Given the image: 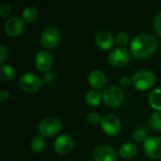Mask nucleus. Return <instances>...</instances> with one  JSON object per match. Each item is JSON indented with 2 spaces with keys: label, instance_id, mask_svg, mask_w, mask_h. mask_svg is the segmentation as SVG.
Instances as JSON below:
<instances>
[{
  "label": "nucleus",
  "instance_id": "f257e3e1",
  "mask_svg": "<svg viewBox=\"0 0 161 161\" xmlns=\"http://www.w3.org/2000/svg\"><path fill=\"white\" fill-rule=\"evenodd\" d=\"M158 47L156 36L149 33H142L135 36L130 42V53L136 58H148L155 53Z\"/></svg>",
  "mask_w": 161,
  "mask_h": 161
},
{
  "label": "nucleus",
  "instance_id": "f3484780",
  "mask_svg": "<svg viewBox=\"0 0 161 161\" xmlns=\"http://www.w3.org/2000/svg\"><path fill=\"white\" fill-rule=\"evenodd\" d=\"M103 99L102 94L100 93V92L98 90L92 89L87 92V93L85 94V101L89 106L92 107H95L98 104H100L101 100Z\"/></svg>",
  "mask_w": 161,
  "mask_h": 161
},
{
  "label": "nucleus",
  "instance_id": "aec40b11",
  "mask_svg": "<svg viewBox=\"0 0 161 161\" xmlns=\"http://www.w3.org/2000/svg\"><path fill=\"white\" fill-rule=\"evenodd\" d=\"M15 75V70L10 65H1L0 67V78L4 81L11 80Z\"/></svg>",
  "mask_w": 161,
  "mask_h": 161
},
{
  "label": "nucleus",
  "instance_id": "f8f14e48",
  "mask_svg": "<svg viewBox=\"0 0 161 161\" xmlns=\"http://www.w3.org/2000/svg\"><path fill=\"white\" fill-rule=\"evenodd\" d=\"M25 28V21L20 17H11L5 23L4 29L7 35L10 37L19 36Z\"/></svg>",
  "mask_w": 161,
  "mask_h": 161
},
{
  "label": "nucleus",
  "instance_id": "c756f323",
  "mask_svg": "<svg viewBox=\"0 0 161 161\" xmlns=\"http://www.w3.org/2000/svg\"><path fill=\"white\" fill-rule=\"evenodd\" d=\"M8 97H9V92H8V91H7V90H2L1 92H0V101H1V102H4V101L8 100Z\"/></svg>",
  "mask_w": 161,
  "mask_h": 161
},
{
  "label": "nucleus",
  "instance_id": "4be33fe9",
  "mask_svg": "<svg viewBox=\"0 0 161 161\" xmlns=\"http://www.w3.org/2000/svg\"><path fill=\"white\" fill-rule=\"evenodd\" d=\"M150 125L157 131H161V111H154L149 116Z\"/></svg>",
  "mask_w": 161,
  "mask_h": 161
},
{
  "label": "nucleus",
  "instance_id": "20e7f679",
  "mask_svg": "<svg viewBox=\"0 0 161 161\" xmlns=\"http://www.w3.org/2000/svg\"><path fill=\"white\" fill-rule=\"evenodd\" d=\"M102 96L106 105L110 108H117L122 105L125 99V92L119 87L110 86L104 90Z\"/></svg>",
  "mask_w": 161,
  "mask_h": 161
},
{
  "label": "nucleus",
  "instance_id": "7ed1b4c3",
  "mask_svg": "<svg viewBox=\"0 0 161 161\" xmlns=\"http://www.w3.org/2000/svg\"><path fill=\"white\" fill-rule=\"evenodd\" d=\"M61 39L60 30L55 25H49L43 29L41 35V43L45 49L57 47Z\"/></svg>",
  "mask_w": 161,
  "mask_h": 161
},
{
  "label": "nucleus",
  "instance_id": "6ab92c4d",
  "mask_svg": "<svg viewBox=\"0 0 161 161\" xmlns=\"http://www.w3.org/2000/svg\"><path fill=\"white\" fill-rule=\"evenodd\" d=\"M149 104L158 111L161 110V89H155L151 92L149 94Z\"/></svg>",
  "mask_w": 161,
  "mask_h": 161
},
{
  "label": "nucleus",
  "instance_id": "f03ea898",
  "mask_svg": "<svg viewBox=\"0 0 161 161\" xmlns=\"http://www.w3.org/2000/svg\"><path fill=\"white\" fill-rule=\"evenodd\" d=\"M156 75L146 69H142L137 71L132 76V84L134 87L140 91H146L151 89L156 83Z\"/></svg>",
  "mask_w": 161,
  "mask_h": 161
},
{
  "label": "nucleus",
  "instance_id": "423d86ee",
  "mask_svg": "<svg viewBox=\"0 0 161 161\" xmlns=\"http://www.w3.org/2000/svg\"><path fill=\"white\" fill-rule=\"evenodd\" d=\"M42 78L33 73H25L22 75L19 78L20 87L26 92H35L42 87Z\"/></svg>",
  "mask_w": 161,
  "mask_h": 161
},
{
  "label": "nucleus",
  "instance_id": "1a4fd4ad",
  "mask_svg": "<svg viewBox=\"0 0 161 161\" xmlns=\"http://www.w3.org/2000/svg\"><path fill=\"white\" fill-rule=\"evenodd\" d=\"M130 59V53L125 47H117L108 55V61L112 66L120 67L126 64Z\"/></svg>",
  "mask_w": 161,
  "mask_h": 161
},
{
  "label": "nucleus",
  "instance_id": "a878e982",
  "mask_svg": "<svg viewBox=\"0 0 161 161\" xmlns=\"http://www.w3.org/2000/svg\"><path fill=\"white\" fill-rule=\"evenodd\" d=\"M11 11H12V8H11V6L8 3L5 2V3H2L0 5V15L2 17L8 16L11 13Z\"/></svg>",
  "mask_w": 161,
  "mask_h": 161
},
{
  "label": "nucleus",
  "instance_id": "a211bd4d",
  "mask_svg": "<svg viewBox=\"0 0 161 161\" xmlns=\"http://www.w3.org/2000/svg\"><path fill=\"white\" fill-rule=\"evenodd\" d=\"M39 11L36 7L34 6H28L25 8L22 11V19L25 23H32L34 22L38 17Z\"/></svg>",
  "mask_w": 161,
  "mask_h": 161
},
{
  "label": "nucleus",
  "instance_id": "39448f33",
  "mask_svg": "<svg viewBox=\"0 0 161 161\" xmlns=\"http://www.w3.org/2000/svg\"><path fill=\"white\" fill-rule=\"evenodd\" d=\"M61 128V122L56 117H47L39 124V132L42 137H53Z\"/></svg>",
  "mask_w": 161,
  "mask_h": 161
},
{
  "label": "nucleus",
  "instance_id": "dca6fc26",
  "mask_svg": "<svg viewBox=\"0 0 161 161\" xmlns=\"http://www.w3.org/2000/svg\"><path fill=\"white\" fill-rule=\"evenodd\" d=\"M138 153V146L133 142H125L119 149V155L123 158H131Z\"/></svg>",
  "mask_w": 161,
  "mask_h": 161
},
{
  "label": "nucleus",
  "instance_id": "ddd939ff",
  "mask_svg": "<svg viewBox=\"0 0 161 161\" xmlns=\"http://www.w3.org/2000/svg\"><path fill=\"white\" fill-rule=\"evenodd\" d=\"M35 65L40 71H48L53 65V56L47 50L40 51L35 57Z\"/></svg>",
  "mask_w": 161,
  "mask_h": 161
},
{
  "label": "nucleus",
  "instance_id": "5701e85b",
  "mask_svg": "<svg viewBox=\"0 0 161 161\" xmlns=\"http://www.w3.org/2000/svg\"><path fill=\"white\" fill-rule=\"evenodd\" d=\"M129 42V35L125 31H121L116 37V42L119 47H125Z\"/></svg>",
  "mask_w": 161,
  "mask_h": 161
},
{
  "label": "nucleus",
  "instance_id": "6e6552de",
  "mask_svg": "<svg viewBox=\"0 0 161 161\" xmlns=\"http://www.w3.org/2000/svg\"><path fill=\"white\" fill-rule=\"evenodd\" d=\"M92 158L94 161H116L117 153L111 146L100 144L93 149Z\"/></svg>",
  "mask_w": 161,
  "mask_h": 161
},
{
  "label": "nucleus",
  "instance_id": "c85d7f7f",
  "mask_svg": "<svg viewBox=\"0 0 161 161\" xmlns=\"http://www.w3.org/2000/svg\"><path fill=\"white\" fill-rule=\"evenodd\" d=\"M131 84H132V78H130V77H128V76H123V77L120 79V85H121L122 87L127 88V87H129Z\"/></svg>",
  "mask_w": 161,
  "mask_h": 161
},
{
  "label": "nucleus",
  "instance_id": "cd10ccee",
  "mask_svg": "<svg viewBox=\"0 0 161 161\" xmlns=\"http://www.w3.org/2000/svg\"><path fill=\"white\" fill-rule=\"evenodd\" d=\"M8 56V48L5 46V44H0V63L2 65L6 61Z\"/></svg>",
  "mask_w": 161,
  "mask_h": 161
},
{
  "label": "nucleus",
  "instance_id": "7c9ffc66",
  "mask_svg": "<svg viewBox=\"0 0 161 161\" xmlns=\"http://www.w3.org/2000/svg\"><path fill=\"white\" fill-rule=\"evenodd\" d=\"M53 74L52 73H47L46 75H44V76H43V79L46 81V82H49V81H51L52 79H53Z\"/></svg>",
  "mask_w": 161,
  "mask_h": 161
},
{
  "label": "nucleus",
  "instance_id": "bb28decb",
  "mask_svg": "<svg viewBox=\"0 0 161 161\" xmlns=\"http://www.w3.org/2000/svg\"><path fill=\"white\" fill-rule=\"evenodd\" d=\"M154 27L158 35L161 37V11L156 15L154 19Z\"/></svg>",
  "mask_w": 161,
  "mask_h": 161
},
{
  "label": "nucleus",
  "instance_id": "9b49d317",
  "mask_svg": "<svg viewBox=\"0 0 161 161\" xmlns=\"http://www.w3.org/2000/svg\"><path fill=\"white\" fill-rule=\"evenodd\" d=\"M143 151L151 158H161V138L150 137L143 142Z\"/></svg>",
  "mask_w": 161,
  "mask_h": 161
},
{
  "label": "nucleus",
  "instance_id": "0eeeda50",
  "mask_svg": "<svg viewBox=\"0 0 161 161\" xmlns=\"http://www.w3.org/2000/svg\"><path fill=\"white\" fill-rule=\"evenodd\" d=\"M101 126L105 133L110 136H116L121 132V121L113 114H107L102 118Z\"/></svg>",
  "mask_w": 161,
  "mask_h": 161
},
{
  "label": "nucleus",
  "instance_id": "393cba45",
  "mask_svg": "<svg viewBox=\"0 0 161 161\" xmlns=\"http://www.w3.org/2000/svg\"><path fill=\"white\" fill-rule=\"evenodd\" d=\"M87 121L89 124L91 125H97L99 123H101L102 118L100 117V115L96 112H91L87 115Z\"/></svg>",
  "mask_w": 161,
  "mask_h": 161
},
{
  "label": "nucleus",
  "instance_id": "b1692460",
  "mask_svg": "<svg viewBox=\"0 0 161 161\" xmlns=\"http://www.w3.org/2000/svg\"><path fill=\"white\" fill-rule=\"evenodd\" d=\"M133 139L138 142H144L147 138V133L142 129H136L133 133Z\"/></svg>",
  "mask_w": 161,
  "mask_h": 161
},
{
  "label": "nucleus",
  "instance_id": "4468645a",
  "mask_svg": "<svg viewBox=\"0 0 161 161\" xmlns=\"http://www.w3.org/2000/svg\"><path fill=\"white\" fill-rule=\"evenodd\" d=\"M95 42L101 49L108 50L113 46L114 37L108 30H100L95 35Z\"/></svg>",
  "mask_w": 161,
  "mask_h": 161
},
{
  "label": "nucleus",
  "instance_id": "412c9836",
  "mask_svg": "<svg viewBox=\"0 0 161 161\" xmlns=\"http://www.w3.org/2000/svg\"><path fill=\"white\" fill-rule=\"evenodd\" d=\"M45 146H46V142L42 136H35L30 142V147L32 151L36 153L42 152L45 148Z\"/></svg>",
  "mask_w": 161,
  "mask_h": 161
},
{
  "label": "nucleus",
  "instance_id": "9d476101",
  "mask_svg": "<svg viewBox=\"0 0 161 161\" xmlns=\"http://www.w3.org/2000/svg\"><path fill=\"white\" fill-rule=\"evenodd\" d=\"M75 142L74 139L67 134L58 136L54 142V148L57 153L60 155H67L74 149Z\"/></svg>",
  "mask_w": 161,
  "mask_h": 161
},
{
  "label": "nucleus",
  "instance_id": "2eb2a0df",
  "mask_svg": "<svg viewBox=\"0 0 161 161\" xmlns=\"http://www.w3.org/2000/svg\"><path fill=\"white\" fill-rule=\"evenodd\" d=\"M88 80L92 87H93L95 90H100L103 89L107 84V75L101 70H93L90 73Z\"/></svg>",
  "mask_w": 161,
  "mask_h": 161
}]
</instances>
